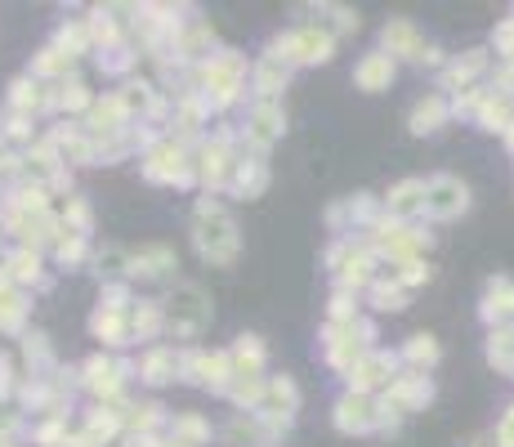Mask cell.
Masks as SVG:
<instances>
[{
    "label": "cell",
    "instance_id": "6da1fadb",
    "mask_svg": "<svg viewBox=\"0 0 514 447\" xmlns=\"http://www.w3.org/2000/svg\"><path fill=\"white\" fill-rule=\"evenodd\" d=\"M193 246H197V255L211 260V264H233L237 260V224H233V215H228L220 202H211V197L197 206Z\"/></svg>",
    "mask_w": 514,
    "mask_h": 447
},
{
    "label": "cell",
    "instance_id": "7a4b0ae2",
    "mask_svg": "<svg viewBox=\"0 0 514 447\" xmlns=\"http://www.w3.org/2000/svg\"><path fill=\"white\" fill-rule=\"evenodd\" d=\"M161 318L175 336L184 340H197L206 327H211V296H206L197 282H179L166 300H161Z\"/></svg>",
    "mask_w": 514,
    "mask_h": 447
},
{
    "label": "cell",
    "instance_id": "3957f363",
    "mask_svg": "<svg viewBox=\"0 0 514 447\" xmlns=\"http://www.w3.org/2000/svg\"><path fill=\"white\" fill-rule=\"evenodd\" d=\"M331 50H336V36H327L322 27H295L291 36H282L278 45H273V59L282 63H327Z\"/></svg>",
    "mask_w": 514,
    "mask_h": 447
},
{
    "label": "cell",
    "instance_id": "277c9868",
    "mask_svg": "<svg viewBox=\"0 0 514 447\" xmlns=\"http://www.w3.org/2000/svg\"><path fill=\"white\" fill-rule=\"evenodd\" d=\"M144 175L152 184H188L193 179V161H188V152L175 139H161V144H152L144 152Z\"/></svg>",
    "mask_w": 514,
    "mask_h": 447
},
{
    "label": "cell",
    "instance_id": "5b68a950",
    "mask_svg": "<svg viewBox=\"0 0 514 447\" xmlns=\"http://www.w3.org/2000/svg\"><path fill=\"white\" fill-rule=\"evenodd\" d=\"M202 90L211 108H228V103L242 94V59L237 54H220L202 68Z\"/></svg>",
    "mask_w": 514,
    "mask_h": 447
},
{
    "label": "cell",
    "instance_id": "8992f818",
    "mask_svg": "<svg viewBox=\"0 0 514 447\" xmlns=\"http://www.w3.org/2000/svg\"><path fill=\"white\" fill-rule=\"evenodd\" d=\"M465 206H470V188L456 175H439L425 184V215H434V220H456V215H465Z\"/></svg>",
    "mask_w": 514,
    "mask_h": 447
},
{
    "label": "cell",
    "instance_id": "52a82bcc",
    "mask_svg": "<svg viewBox=\"0 0 514 447\" xmlns=\"http://www.w3.org/2000/svg\"><path fill=\"white\" fill-rule=\"evenodd\" d=\"M126 372H130V367H126V363H117V358H108V354H94L90 363L81 367L85 385H90L94 394L103 398V403H112V398L121 394V385H126Z\"/></svg>",
    "mask_w": 514,
    "mask_h": 447
},
{
    "label": "cell",
    "instance_id": "ba28073f",
    "mask_svg": "<svg viewBox=\"0 0 514 447\" xmlns=\"http://www.w3.org/2000/svg\"><path fill=\"white\" fill-rule=\"evenodd\" d=\"M394 376H398L394 354H363V363H358L345 380H349V389H358V394H371V389H389Z\"/></svg>",
    "mask_w": 514,
    "mask_h": 447
},
{
    "label": "cell",
    "instance_id": "9c48e42d",
    "mask_svg": "<svg viewBox=\"0 0 514 447\" xmlns=\"http://www.w3.org/2000/svg\"><path fill=\"white\" fill-rule=\"evenodd\" d=\"M336 425L345 434H367L376 430V398L371 394H358V389H349V394L336 398Z\"/></svg>",
    "mask_w": 514,
    "mask_h": 447
},
{
    "label": "cell",
    "instance_id": "30bf717a",
    "mask_svg": "<svg viewBox=\"0 0 514 447\" xmlns=\"http://www.w3.org/2000/svg\"><path fill=\"white\" fill-rule=\"evenodd\" d=\"M282 130H287V117H282L278 103H255L251 117H246V144L269 148L282 139Z\"/></svg>",
    "mask_w": 514,
    "mask_h": 447
},
{
    "label": "cell",
    "instance_id": "8fae6325",
    "mask_svg": "<svg viewBox=\"0 0 514 447\" xmlns=\"http://www.w3.org/2000/svg\"><path fill=\"white\" fill-rule=\"evenodd\" d=\"M385 211H389V220L412 224L416 215H425V184H421V179H403L398 188H389Z\"/></svg>",
    "mask_w": 514,
    "mask_h": 447
},
{
    "label": "cell",
    "instance_id": "7c38bea8",
    "mask_svg": "<svg viewBox=\"0 0 514 447\" xmlns=\"http://www.w3.org/2000/svg\"><path fill=\"white\" fill-rule=\"evenodd\" d=\"M394 59H389L385 50H376V54H363L358 59V68H354V81H358V90H367V94H380V90H389V81H394Z\"/></svg>",
    "mask_w": 514,
    "mask_h": 447
},
{
    "label": "cell",
    "instance_id": "4fadbf2b",
    "mask_svg": "<svg viewBox=\"0 0 514 447\" xmlns=\"http://www.w3.org/2000/svg\"><path fill=\"white\" fill-rule=\"evenodd\" d=\"M385 50H389V59H394V54H403V59H421V54H425V36L416 32L407 18H389V23H385Z\"/></svg>",
    "mask_w": 514,
    "mask_h": 447
},
{
    "label": "cell",
    "instance_id": "5bb4252c",
    "mask_svg": "<svg viewBox=\"0 0 514 447\" xmlns=\"http://www.w3.org/2000/svg\"><path fill=\"white\" fill-rule=\"evenodd\" d=\"M447 117H452V103H447L439 90L425 94V99H416V108H412V135H434Z\"/></svg>",
    "mask_w": 514,
    "mask_h": 447
},
{
    "label": "cell",
    "instance_id": "9a60e30c",
    "mask_svg": "<svg viewBox=\"0 0 514 447\" xmlns=\"http://www.w3.org/2000/svg\"><path fill=\"white\" fill-rule=\"evenodd\" d=\"M479 121H483V130H501V135H510V130H514V94L510 90L483 94Z\"/></svg>",
    "mask_w": 514,
    "mask_h": 447
},
{
    "label": "cell",
    "instance_id": "2e32d148",
    "mask_svg": "<svg viewBox=\"0 0 514 447\" xmlns=\"http://www.w3.org/2000/svg\"><path fill=\"white\" fill-rule=\"evenodd\" d=\"M228 184L237 188L242 197H260L264 193V184H269V166H264L260 157H251V161H233V175H228Z\"/></svg>",
    "mask_w": 514,
    "mask_h": 447
},
{
    "label": "cell",
    "instance_id": "e0dca14e",
    "mask_svg": "<svg viewBox=\"0 0 514 447\" xmlns=\"http://www.w3.org/2000/svg\"><path fill=\"white\" fill-rule=\"evenodd\" d=\"M287 81H291V63H282V59H273V54H264L260 68H255V90H260V103H273V94H278Z\"/></svg>",
    "mask_w": 514,
    "mask_h": 447
},
{
    "label": "cell",
    "instance_id": "ac0fdd59",
    "mask_svg": "<svg viewBox=\"0 0 514 447\" xmlns=\"http://www.w3.org/2000/svg\"><path fill=\"white\" fill-rule=\"evenodd\" d=\"M228 363H233V376H260V367H264V340L260 336H237Z\"/></svg>",
    "mask_w": 514,
    "mask_h": 447
},
{
    "label": "cell",
    "instance_id": "d6986e66",
    "mask_svg": "<svg viewBox=\"0 0 514 447\" xmlns=\"http://www.w3.org/2000/svg\"><path fill=\"white\" fill-rule=\"evenodd\" d=\"M5 269H9V278L14 282H32V287H50V278H45V269H41V255L32 251V246H23V251H14L5 260Z\"/></svg>",
    "mask_w": 514,
    "mask_h": 447
},
{
    "label": "cell",
    "instance_id": "ffe728a7",
    "mask_svg": "<svg viewBox=\"0 0 514 447\" xmlns=\"http://www.w3.org/2000/svg\"><path fill=\"white\" fill-rule=\"evenodd\" d=\"M224 439L233 443V447H260L264 439H269V430H264V421L255 412H237L233 425L224 430Z\"/></svg>",
    "mask_w": 514,
    "mask_h": 447
},
{
    "label": "cell",
    "instance_id": "44dd1931",
    "mask_svg": "<svg viewBox=\"0 0 514 447\" xmlns=\"http://www.w3.org/2000/svg\"><path fill=\"white\" fill-rule=\"evenodd\" d=\"M166 269H175V251L170 246H148V251L130 255V273L135 278H161Z\"/></svg>",
    "mask_w": 514,
    "mask_h": 447
},
{
    "label": "cell",
    "instance_id": "7402d4cb",
    "mask_svg": "<svg viewBox=\"0 0 514 447\" xmlns=\"http://www.w3.org/2000/svg\"><path fill=\"white\" fill-rule=\"evenodd\" d=\"M90 331L103 340V345H126V340H130V322H126V313H117V309H99V313H94Z\"/></svg>",
    "mask_w": 514,
    "mask_h": 447
},
{
    "label": "cell",
    "instance_id": "603a6c76",
    "mask_svg": "<svg viewBox=\"0 0 514 447\" xmlns=\"http://www.w3.org/2000/svg\"><path fill=\"white\" fill-rule=\"evenodd\" d=\"M9 103H14V112L32 117V112L50 108V94H45V85L36 81V76H23V81H14V94H9Z\"/></svg>",
    "mask_w": 514,
    "mask_h": 447
},
{
    "label": "cell",
    "instance_id": "cb8c5ba5",
    "mask_svg": "<svg viewBox=\"0 0 514 447\" xmlns=\"http://www.w3.org/2000/svg\"><path fill=\"white\" fill-rule=\"evenodd\" d=\"M139 372H144L148 385H161V380H170V376L179 372V354H175V349H166V345L148 349L144 363H139Z\"/></svg>",
    "mask_w": 514,
    "mask_h": 447
},
{
    "label": "cell",
    "instance_id": "d4e9b609",
    "mask_svg": "<svg viewBox=\"0 0 514 447\" xmlns=\"http://www.w3.org/2000/svg\"><path fill=\"white\" fill-rule=\"evenodd\" d=\"M510 313H514V282H506V278L488 282V296H483V318L501 322V318H510Z\"/></svg>",
    "mask_w": 514,
    "mask_h": 447
},
{
    "label": "cell",
    "instance_id": "484cf974",
    "mask_svg": "<svg viewBox=\"0 0 514 447\" xmlns=\"http://www.w3.org/2000/svg\"><path fill=\"white\" fill-rule=\"evenodd\" d=\"M483 63H488L483 59V50H470L465 59H456L452 68L443 72V90H470V81L483 72Z\"/></svg>",
    "mask_w": 514,
    "mask_h": 447
},
{
    "label": "cell",
    "instance_id": "4316f807",
    "mask_svg": "<svg viewBox=\"0 0 514 447\" xmlns=\"http://www.w3.org/2000/svg\"><path fill=\"white\" fill-rule=\"evenodd\" d=\"M161 327H166V318H161V300H135V318H130V331H135L139 340H152Z\"/></svg>",
    "mask_w": 514,
    "mask_h": 447
},
{
    "label": "cell",
    "instance_id": "83f0119b",
    "mask_svg": "<svg viewBox=\"0 0 514 447\" xmlns=\"http://www.w3.org/2000/svg\"><path fill=\"white\" fill-rule=\"evenodd\" d=\"M23 318H27V296L18 287L0 291V331H23Z\"/></svg>",
    "mask_w": 514,
    "mask_h": 447
},
{
    "label": "cell",
    "instance_id": "f1b7e54d",
    "mask_svg": "<svg viewBox=\"0 0 514 447\" xmlns=\"http://www.w3.org/2000/svg\"><path fill=\"white\" fill-rule=\"evenodd\" d=\"M121 421L130 425V434H152V430H161V421H166V416H161L157 403H135V407H126V412H121Z\"/></svg>",
    "mask_w": 514,
    "mask_h": 447
},
{
    "label": "cell",
    "instance_id": "f546056e",
    "mask_svg": "<svg viewBox=\"0 0 514 447\" xmlns=\"http://www.w3.org/2000/svg\"><path fill=\"white\" fill-rule=\"evenodd\" d=\"M403 363H412L416 372L434 367V363H439V340H434V336H412V340H407V349H403Z\"/></svg>",
    "mask_w": 514,
    "mask_h": 447
},
{
    "label": "cell",
    "instance_id": "4dcf8cb0",
    "mask_svg": "<svg viewBox=\"0 0 514 447\" xmlns=\"http://www.w3.org/2000/svg\"><path fill=\"white\" fill-rule=\"evenodd\" d=\"M224 394L233 398L237 407H260V394H264V380L260 376H233L224 385Z\"/></svg>",
    "mask_w": 514,
    "mask_h": 447
},
{
    "label": "cell",
    "instance_id": "1f68e13d",
    "mask_svg": "<svg viewBox=\"0 0 514 447\" xmlns=\"http://www.w3.org/2000/svg\"><path fill=\"white\" fill-rule=\"evenodd\" d=\"M94 264H99V278H103V287H108V282H117L121 273H130V255L121 251V246H108V251H99L94 255Z\"/></svg>",
    "mask_w": 514,
    "mask_h": 447
},
{
    "label": "cell",
    "instance_id": "d6a6232c",
    "mask_svg": "<svg viewBox=\"0 0 514 447\" xmlns=\"http://www.w3.org/2000/svg\"><path fill=\"white\" fill-rule=\"evenodd\" d=\"M488 363L492 367H510L514 372V331L510 327H497L488 336Z\"/></svg>",
    "mask_w": 514,
    "mask_h": 447
},
{
    "label": "cell",
    "instance_id": "836d02e7",
    "mask_svg": "<svg viewBox=\"0 0 514 447\" xmlns=\"http://www.w3.org/2000/svg\"><path fill=\"white\" fill-rule=\"evenodd\" d=\"M50 103H54V108H63V112H81V108H90L85 81H59V90L50 94Z\"/></svg>",
    "mask_w": 514,
    "mask_h": 447
},
{
    "label": "cell",
    "instance_id": "e575fe53",
    "mask_svg": "<svg viewBox=\"0 0 514 447\" xmlns=\"http://www.w3.org/2000/svg\"><path fill=\"white\" fill-rule=\"evenodd\" d=\"M170 434H175L184 447H197L211 439V425L202 421V416H175V425H170Z\"/></svg>",
    "mask_w": 514,
    "mask_h": 447
},
{
    "label": "cell",
    "instance_id": "d590c367",
    "mask_svg": "<svg viewBox=\"0 0 514 447\" xmlns=\"http://www.w3.org/2000/svg\"><path fill=\"white\" fill-rule=\"evenodd\" d=\"M23 354H27V367H32V376H41L45 367L54 363V354H50V336H41V331H32V336L23 340Z\"/></svg>",
    "mask_w": 514,
    "mask_h": 447
},
{
    "label": "cell",
    "instance_id": "8d00e7d4",
    "mask_svg": "<svg viewBox=\"0 0 514 447\" xmlns=\"http://www.w3.org/2000/svg\"><path fill=\"white\" fill-rule=\"evenodd\" d=\"M117 430H121V412H108V407H99V412L90 416V425H85V439L99 443V439H112Z\"/></svg>",
    "mask_w": 514,
    "mask_h": 447
},
{
    "label": "cell",
    "instance_id": "74e56055",
    "mask_svg": "<svg viewBox=\"0 0 514 447\" xmlns=\"http://www.w3.org/2000/svg\"><path fill=\"white\" fill-rule=\"evenodd\" d=\"M54 255H59V264H81L85 260V237L59 228V237H54Z\"/></svg>",
    "mask_w": 514,
    "mask_h": 447
},
{
    "label": "cell",
    "instance_id": "f35d334b",
    "mask_svg": "<svg viewBox=\"0 0 514 447\" xmlns=\"http://www.w3.org/2000/svg\"><path fill=\"white\" fill-rule=\"evenodd\" d=\"M371 300H376V309H403V304H407V291L403 287H398V282L394 278H376V282H371Z\"/></svg>",
    "mask_w": 514,
    "mask_h": 447
},
{
    "label": "cell",
    "instance_id": "ab89813d",
    "mask_svg": "<svg viewBox=\"0 0 514 447\" xmlns=\"http://www.w3.org/2000/svg\"><path fill=\"white\" fill-rule=\"evenodd\" d=\"M59 54H85L90 50V32H85V23H72V27H59V45H54Z\"/></svg>",
    "mask_w": 514,
    "mask_h": 447
},
{
    "label": "cell",
    "instance_id": "60d3db41",
    "mask_svg": "<svg viewBox=\"0 0 514 447\" xmlns=\"http://www.w3.org/2000/svg\"><path fill=\"white\" fill-rule=\"evenodd\" d=\"M117 99H121V108H126V117H135V112H148V108H152V85L135 81V85H126V94H117Z\"/></svg>",
    "mask_w": 514,
    "mask_h": 447
},
{
    "label": "cell",
    "instance_id": "b9f144b4",
    "mask_svg": "<svg viewBox=\"0 0 514 447\" xmlns=\"http://www.w3.org/2000/svg\"><path fill=\"white\" fill-rule=\"evenodd\" d=\"M68 68H72V59L68 54H59V50H45L41 59H36V81H41V76H63V81H68Z\"/></svg>",
    "mask_w": 514,
    "mask_h": 447
},
{
    "label": "cell",
    "instance_id": "7bdbcfd3",
    "mask_svg": "<svg viewBox=\"0 0 514 447\" xmlns=\"http://www.w3.org/2000/svg\"><path fill=\"white\" fill-rule=\"evenodd\" d=\"M497 54H506V59H514V18L510 23L497 27Z\"/></svg>",
    "mask_w": 514,
    "mask_h": 447
},
{
    "label": "cell",
    "instance_id": "ee69618b",
    "mask_svg": "<svg viewBox=\"0 0 514 447\" xmlns=\"http://www.w3.org/2000/svg\"><path fill=\"white\" fill-rule=\"evenodd\" d=\"M497 443H501V447H514V407L506 412V421H501V434H497Z\"/></svg>",
    "mask_w": 514,
    "mask_h": 447
},
{
    "label": "cell",
    "instance_id": "f6af8a7d",
    "mask_svg": "<svg viewBox=\"0 0 514 447\" xmlns=\"http://www.w3.org/2000/svg\"><path fill=\"white\" fill-rule=\"evenodd\" d=\"M14 389V372H9V354H0V394Z\"/></svg>",
    "mask_w": 514,
    "mask_h": 447
},
{
    "label": "cell",
    "instance_id": "bcb514c9",
    "mask_svg": "<svg viewBox=\"0 0 514 447\" xmlns=\"http://www.w3.org/2000/svg\"><path fill=\"white\" fill-rule=\"evenodd\" d=\"M126 447H161L157 434H126Z\"/></svg>",
    "mask_w": 514,
    "mask_h": 447
},
{
    "label": "cell",
    "instance_id": "7dc6e473",
    "mask_svg": "<svg viewBox=\"0 0 514 447\" xmlns=\"http://www.w3.org/2000/svg\"><path fill=\"white\" fill-rule=\"evenodd\" d=\"M14 170H18V157H9V152L0 148V179H5V175H14Z\"/></svg>",
    "mask_w": 514,
    "mask_h": 447
},
{
    "label": "cell",
    "instance_id": "c3c4849f",
    "mask_svg": "<svg viewBox=\"0 0 514 447\" xmlns=\"http://www.w3.org/2000/svg\"><path fill=\"white\" fill-rule=\"evenodd\" d=\"M161 447H184V443H179V439H166V443H161Z\"/></svg>",
    "mask_w": 514,
    "mask_h": 447
},
{
    "label": "cell",
    "instance_id": "681fc988",
    "mask_svg": "<svg viewBox=\"0 0 514 447\" xmlns=\"http://www.w3.org/2000/svg\"><path fill=\"white\" fill-rule=\"evenodd\" d=\"M470 447H483V443H470Z\"/></svg>",
    "mask_w": 514,
    "mask_h": 447
},
{
    "label": "cell",
    "instance_id": "f907efd6",
    "mask_svg": "<svg viewBox=\"0 0 514 447\" xmlns=\"http://www.w3.org/2000/svg\"><path fill=\"white\" fill-rule=\"evenodd\" d=\"M0 233H5V224H0Z\"/></svg>",
    "mask_w": 514,
    "mask_h": 447
}]
</instances>
